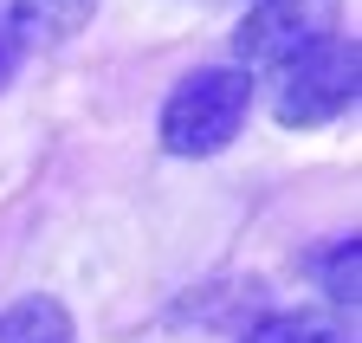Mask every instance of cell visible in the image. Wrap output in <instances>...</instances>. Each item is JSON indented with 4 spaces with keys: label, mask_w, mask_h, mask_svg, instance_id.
Masks as SVG:
<instances>
[{
    "label": "cell",
    "mask_w": 362,
    "mask_h": 343,
    "mask_svg": "<svg viewBox=\"0 0 362 343\" xmlns=\"http://www.w3.org/2000/svg\"><path fill=\"white\" fill-rule=\"evenodd\" d=\"M252 110V78L240 65H201L162 104V149L168 156H220Z\"/></svg>",
    "instance_id": "6da1fadb"
},
{
    "label": "cell",
    "mask_w": 362,
    "mask_h": 343,
    "mask_svg": "<svg viewBox=\"0 0 362 343\" xmlns=\"http://www.w3.org/2000/svg\"><path fill=\"white\" fill-rule=\"evenodd\" d=\"M356 84H362V46L343 33L317 39L310 52L285 59L279 65V98H272V110H279L285 130H317V123H330L356 104Z\"/></svg>",
    "instance_id": "7a4b0ae2"
},
{
    "label": "cell",
    "mask_w": 362,
    "mask_h": 343,
    "mask_svg": "<svg viewBox=\"0 0 362 343\" xmlns=\"http://www.w3.org/2000/svg\"><path fill=\"white\" fill-rule=\"evenodd\" d=\"M337 13L343 0H252L240 33H233V52H240V71H279L285 59L310 52L317 39L337 33Z\"/></svg>",
    "instance_id": "3957f363"
},
{
    "label": "cell",
    "mask_w": 362,
    "mask_h": 343,
    "mask_svg": "<svg viewBox=\"0 0 362 343\" xmlns=\"http://www.w3.org/2000/svg\"><path fill=\"white\" fill-rule=\"evenodd\" d=\"M98 13V0H13L7 7V26H13V46H65L78 39Z\"/></svg>",
    "instance_id": "277c9868"
},
{
    "label": "cell",
    "mask_w": 362,
    "mask_h": 343,
    "mask_svg": "<svg viewBox=\"0 0 362 343\" xmlns=\"http://www.w3.org/2000/svg\"><path fill=\"white\" fill-rule=\"evenodd\" d=\"M0 343H78V324H71V311L59 298L33 291V298L0 311Z\"/></svg>",
    "instance_id": "5b68a950"
},
{
    "label": "cell",
    "mask_w": 362,
    "mask_h": 343,
    "mask_svg": "<svg viewBox=\"0 0 362 343\" xmlns=\"http://www.w3.org/2000/svg\"><path fill=\"white\" fill-rule=\"evenodd\" d=\"M240 343H356V337H349V324L337 311L304 305V311H272V318H259Z\"/></svg>",
    "instance_id": "8992f818"
},
{
    "label": "cell",
    "mask_w": 362,
    "mask_h": 343,
    "mask_svg": "<svg viewBox=\"0 0 362 343\" xmlns=\"http://www.w3.org/2000/svg\"><path fill=\"white\" fill-rule=\"evenodd\" d=\"M317 279H324V298L337 311H356V291H362V240H330L324 260H317Z\"/></svg>",
    "instance_id": "52a82bcc"
},
{
    "label": "cell",
    "mask_w": 362,
    "mask_h": 343,
    "mask_svg": "<svg viewBox=\"0 0 362 343\" xmlns=\"http://www.w3.org/2000/svg\"><path fill=\"white\" fill-rule=\"evenodd\" d=\"M13 71H20V46H13V26H7V7H0V91L13 84Z\"/></svg>",
    "instance_id": "ba28073f"
}]
</instances>
